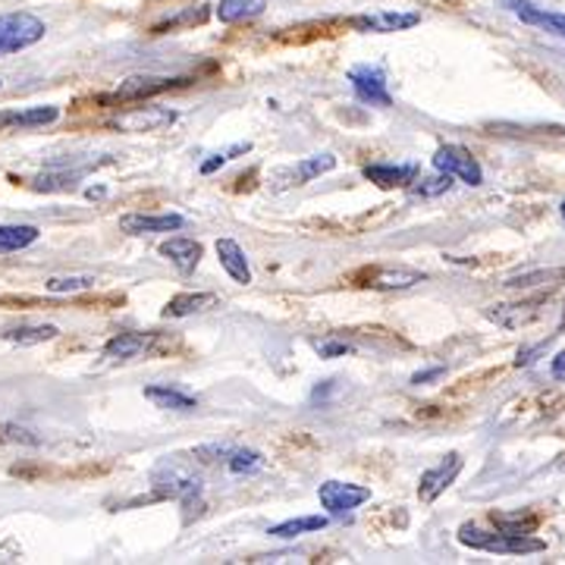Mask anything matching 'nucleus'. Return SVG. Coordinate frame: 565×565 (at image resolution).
<instances>
[{"mask_svg":"<svg viewBox=\"0 0 565 565\" xmlns=\"http://www.w3.org/2000/svg\"><path fill=\"white\" fill-rule=\"evenodd\" d=\"M459 543L481 550V553H503V556H528V553H543L546 543L531 534H509V531H484L478 525H462L459 528Z\"/></svg>","mask_w":565,"mask_h":565,"instance_id":"1","label":"nucleus"},{"mask_svg":"<svg viewBox=\"0 0 565 565\" xmlns=\"http://www.w3.org/2000/svg\"><path fill=\"white\" fill-rule=\"evenodd\" d=\"M48 26L35 16V13H3L0 16V57L20 53L38 45L45 38Z\"/></svg>","mask_w":565,"mask_h":565,"instance_id":"2","label":"nucleus"},{"mask_svg":"<svg viewBox=\"0 0 565 565\" xmlns=\"http://www.w3.org/2000/svg\"><path fill=\"white\" fill-rule=\"evenodd\" d=\"M428 280V274L402 267V264H371L352 274V282L361 289H377V292H396V289H409L418 282Z\"/></svg>","mask_w":565,"mask_h":565,"instance_id":"3","label":"nucleus"},{"mask_svg":"<svg viewBox=\"0 0 565 565\" xmlns=\"http://www.w3.org/2000/svg\"><path fill=\"white\" fill-rule=\"evenodd\" d=\"M195 79L189 76H129L120 82V88L113 95H104V104H132V101H148L155 95H164V92H173V88H182Z\"/></svg>","mask_w":565,"mask_h":565,"instance_id":"4","label":"nucleus"},{"mask_svg":"<svg viewBox=\"0 0 565 565\" xmlns=\"http://www.w3.org/2000/svg\"><path fill=\"white\" fill-rule=\"evenodd\" d=\"M155 500H195L202 493V478L192 474L189 468H182L180 462L167 459L155 468Z\"/></svg>","mask_w":565,"mask_h":565,"instance_id":"5","label":"nucleus"},{"mask_svg":"<svg viewBox=\"0 0 565 565\" xmlns=\"http://www.w3.org/2000/svg\"><path fill=\"white\" fill-rule=\"evenodd\" d=\"M317 500L330 518H346V515H352V509H359L361 503L371 500V490L361 484H349V481H324L317 488Z\"/></svg>","mask_w":565,"mask_h":565,"instance_id":"6","label":"nucleus"},{"mask_svg":"<svg viewBox=\"0 0 565 565\" xmlns=\"http://www.w3.org/2000/svg\"><path fill=\"white\" fill-rule=\"evenodd\" d=\"M434 167L440 173H449L456 180H462L465 185H481L484 182V170L478 164V157L471 155L465 145H440L434 155Z\"/></svg>","mask_w":565,"mask_h":565,"instance_id":"7","label":"nucleus"},{"mask_svg":"<svg viewBox=\"0 0 565 565\" xmlns=\"http://www.w3.org/2000/svg\"><path fill=\"white\" fill-rule=\"evenodd\" d=\"M418 23H421V13H406V10H374V13H361L349 20V26L364 35H389V32H402Z\"/></svg>","mask_w":565,"mask_h":565,"instance_id":"8","label":"nucleus"},{"mask_svg":"<svg viewBox=\"0 0 565 565\" xmlns=\"http://www.w3.org/2000/svg\"><path fill=\"white\" fill-rule=\"evenodd\" d=\"M177 123V110L167 107H127L123 113L113 117L110 127L120 132H155V129L173 127Z\"/></svg>","mask_w":565,"mask_h":565,"instance_id":"9","label":"nucleus"},{"mask_svg":"<svg viewBox=\"0 0 565 565\" xmlns=\"http://www.w3.org/2000/svg\"><path fill=\"white\" fill-rule=\"evenodd\" d=\"M349 82H352V92L361 104H371V107H389L393 95L386 88V73L381 67H352L349 70Z\"/></svg>","mask_w":565,"mask_h":565,"instance_id":"10","label":"nucleus"},{"mask_svg":"<svg viewBox=\"0 0 565 565\" xmlns=\"http://www.w3.org/2000/svg\"><path fill=\"white\" fill-rule=\"evenodd\" d=\"M462 465L465 462L459 453H449L443 462L434 465V468H428V471L421 474V481H418V496H421V503H434L443 490L453 488V481L459 478Z\"/></svg>","mask_w":565,"mask_h":565,"instance_id":"11","label":"nucleus"},{"mask_svg":"<svg viewBox=\"0 0 565 565\" xmlns=\"http://www.w3.org/2000/svg\"><path fill=\"white\" fill-rule=\"evenodd\" d=\"M490 321L503 330H518V327H528L531 321H538L543 314V299H528V302H506V305H490L488 311Z\"/></svg>","mask_w":565,"mask_h":565,"instance_id":"12","label":"nucleus"},{"mask_svg":"<svg viewBox=\"0 0 565 565\" xmlns=\"http://www.w3.org/2000/svg\"><path fill=\"white\" fill-rule=\"evenodd\" d=\"M500 3H503L506 10H513L525 26L546 28L550 35L565 38V13H550V10H543V7L531 3V0H500Z\"/></svg>","mask_w":565,"mask_h":565,"instance_id":"13","label":"nucleus"},{"mask_svg":"<svg viewBox=\"0 0 565 565\" xmlns=\"http://www.w3.org/2000/svg\"><path fill=\"white\" fill-rule=\"evenodd\" d=\"M361 177L381 189H406L418 180V164H368Z\"/></svg>","mask_w":565,"mask_h":565,"instance_id":"14","label":"nucleus"},{"mask_svg":"<svg viewBox=\"0 0 565 565\" xmlns=\"http://www.w3.org/2000/svg\"><path fill=\"white\" fill-rule=\"evenodd\" d=\"M157 342V334H135V330H123V334H117L113 339H107V346H104V359L110 361H127V359H135V356H145V352H152Z\"/></svg>","mask_w":565,"mask_h":565,"instance_id":"15","label":"nucleus"},{"mask_svg":"<svg viewBox=\"0 0 565 565\" xmlns=\"http://www.w3.org/2000/svg\"><path fill=\"white\" fill-rule=\"evenodd\" d=\"M180 214H123L120 230L129 236H148V232H173L182 230Z\"/></svg>","mask_w":565,"mask_h":565,"instance_id":"16","label":"nucleus"},{"mask_svg":"<svg viewBox=\"0 0 565 565\" xmlns=\"http://www.w3.org/2000/svg\"><path fill=\"white\" fill-rule=\"evenodd\" d=\"M157 252L167 257L177 271L192 274V271L199 267L202 255H205V245H202V242H195V239H185V236H173V239L160 242V249H157Z\"/></svg>","mask_w":565,"mask_h":565,"instance_id":"17","label":"nucleus"},{"mask_svg":"<svg viewBox=\"0 0 565 565\" xmlns=\"http://www.w3.org/2000/svg\"><path fill=\"white\" fill-rule=\"evenodd\" d=\"M57 120H60V107H53V104L26 107V110H0V132H7V129L51 127Z\"/></svg>","mask_w":565,"mask_h":565,"instance_id":"18","label":"nucleus"},{"mask_svg":"<svg viewBox=\"0 0 565 565\" xmlns=\"http://www.w3.org/2000/svg\"><path fill=\"white\" fill-rule=\"evenodd\" d=\"M334 167H336V157L334 155L305 157V160H299L296 167L282 170V173H280V189H289V185H305V182L317 180V177H324V173H330Z\"/></svg>","mask_w":565,"mask_h":565,"instance_id":"19","label":"nucleus"},{"mask_svg":"<svg viewBox=\"0 0 565 565\" xmlns=\"http://www.w3.org/2000/svg\"><path fill=\"white\" fill-rule=\"evenodd\" d=\"M217 257H220V267L230 274L232 280L249 286L252 282V267H249V257L242 252V245L236 239H217Z\"/></svg>","mask_w":565,"mask_h":565,"instance_id":"20","label":"nucleus"},{"mask_svg":"<svg viewBox=\"0 0 565 565\" xmlns=\"http://www.w3.org/2000/svg\"><path fill=\"white\" fill-rule=\"evenodd\" d=\"M490 525L496 531H509V534H534L540 528V515L531 509H515V513H490Z\"/></svg>","mask_w":565,"mask_h":565,"instance_id":"21","label":"nucleus"},{"mask_svg":"<svg viewBox=\"0 0 565 565\" xmlns=\"http://www.w3.org/2000/svg\"><path fill=\"white\" fill-rule=\"evenodd\" d=\"M267 0H220L217 3V20L227 23V26H236V23H252L264 13Z\"/></svg>","mask_w":565,"mask_h":565,"instance_id":"22","label":"nucleus"},{"mask_svg":"<svg viewBox=\"0 0 565 565\" xmlns=\"http://www.w3.org/2000/svg\"><path fill=\"white\" fill-rule=\"evenodd\" d=\"M145 399H152L157 409H170V411H195L199 409V399L182 393L177 386L170 384H157L145 389Z\"/></svg>","mask_w":565,"mask_h":565,"instance_id":"23","label":"nucleus"},{"mask_svg":"<svg viewBox=\"0 0 565 565\" xmlns=\"http://www.w3.org/2000/svg\"><path fill=\"white\" fill-rule=\"evenodd\" d=\"M220 299L214 292H180L167 302L164 317H189V314H199V311L214 309Z\"/></svg>","mask_w":565,"mask_h":565,"instance_id":"24","label":"nucleus"},{"mask_svg":"<svg viewBox=\"0 0 565 565\" xmlns=\"http://www.w3.org/2000/svg\"><path fill=\"white\" fill-rule=\"evenodd\" d=\"M57 327L53 324H20V327H3L0 339L16 342V346H38V342H51L57 339Z\"/></svg>","mask_w":565,"mask_h":565,"instance_id":"25","label":"nucleus"},{"mask_svg":"<svg viewBox=\"0 0 565 565\" xmlns=\"http://www.w3.org/2000/svg\"><path fill=\"white\" fill-rule=\"evenodd\" d=\"M38 236H41V230L32 224H3L0 227V255L23 252L32 242H38Z\"/></svg>","mask_w":565,"mask_h":565,"instance_id":"26","label":"nucleus"},{"mask_svg":"<svg viewBox=\"0 0 565 565\" xmlns=\"http://www.w3.org/2000/svg\"><path fill=\"white\" fill-rule=\"evenodd\" d=\"M327 525H330L327 515H305V518H289V521H282V525H274L267 534L280 540H292L302 538V534H311V531H324Z\"/></svg>","mask_w":565,"mask_h":565,"instance_id":"27","label":"nucleus"},{"mask_svg":"<svg viewBox=\"0 0 565 565\" xmlns=\"http://www.w3.org/2000/svg\"><path fill=\"white\" fill-rule=\"evenodd\" d=\"M565 280V267H546V271H525L506 277L503 286L506 289H534V286H560Z\"/></svg>","mask_w":565,"mask_h":565,"instance_id":"28","label":"nucleus"},{"mask_svg":"<svg viewBox=\"0 0 565 565\" xmlns=\"http://www.w3.org/2000/svg\"><path fill=\"white\" fill-rule=\"evenodd\" d=\"M207 20H211V10H207V3H202V7H185V10H182V13H177V16H170V20L157 23V26L152 28V35H167V32H177V28L205 26Z\"/></svg>","mask_w":565,"mask_h":565,"instance_id":"29","label":"nucleus"},{"mask_svg":"<svg viewBox=\"0 0 565 565\" xmlns=\"http://www.w3.org/2000/svg\"><path fill=\"white\" fill-rule=\"evenodd\" d=\"M227 468L232 474H255L264 468V456L255 453V449H232L227 456Z\"/></svg>","mask_w":565,"mask_h":565,"instance_id":"30","label":"nucleus"},{"mask_svg":"<svg viewBox=\"0 0 565 565\" xmlns=\"http://www.w3.org/2000/svg\"><path fill=\"white\" fill-rule=\"evenodd\" d=\"M95 286V277H51L48 280V292L53 296H76Z\"/></svg>","mask_w":565,"mask_h":565,"instance_id":"31","label":"nucleus"},{"mask_svg":"<svg viewBox=\"0 0 565 565\" xmlns=\"http://www.w3.org/2000/svg\"><path fill=\"white\" fill-rule=\"evenodd\" d=\"M79 173H48V177H38L32 182L35 192H67V189H76Z\"/></svg>","mask_w":565,"mask_h":565,"instance_id":"32","label":"nucleus"},{"mask_svg":"<svg viewBox=\"0 0 565 565\" xmlns=\"http://www.w3.org/2000/svg\"><path fill=\"white\" fill-rule=\"evenodd\" d=\"M314 352L321 356V359H342V356H352L356 352V346L352 342H346V339H314Z\"/></svg>","mask_w":565,"mask_h":565,"instance_id":"33","label":"nucleus"},{"mask_svg":"<svg viewBox=\"0 0 565 565\" xmlns=\"http://www.w3.org/2000/svg\"><path fill=\"white\" fill-rule=\"evenodd\" d=\"M449 185H453V177H449V173H440V170H437V177H428V180L414 185V195H421V199H431V195H440V192H446Z\"/></svg>","mask_w":565,"mask_h":565,"instance_id":"34","label":"nucleus"},{"mask_svg":"<svg viewBox=\"0 0 565 565\" xmlns=\"http://www.w3.org/2000/svg\"><path fill=\"white\" fill-rule=\"evenodd\" d=\"M7 443H26V446H35L38 437H32V431L20 428V424H7V421H0V446H7Z\"/></svg>","mask_w":565,"mask_h":565,"instance_id":"35","label":"nucleus"},{"mask_svg":"<svg viewBox=\"0 0 565 565\" xmlns=\"http://www.w3.org/2000/svg\"><path fill=\"white\" fill-rule=\"evenodd\" d=\"M249 152H252V145L245 142V145H232L230 152H224V155H211V160H205V164H202V173L207 177V173L220 170V167H224L227 160H232L236 155H249Z\"/></svg>","mask_w":565,"mask_h":565,"instance_id":"36","label":"nucleus"},{"mask_svg":"<svg viewBox=\"0 0 565 565\" xmlns=\"http://www.w3.org/2000/svg\"><path fill=\"white\" fill-rule=\"evenodd\" d=\"M230 453L232 446H227V443H224V446L214 443V446H199V449H195V459H199V462H217V459H227Z\"/></svg>","mask_w":565,"mask_h":565,"instance_id":"37","label":"nucleus"},{"mask_svg":"<svg viewBox=\"0 0 565 565\" xmlns=\"http://www.w3.org/2000/svg\"><path fill=\"white\" fill-rule=\"evenodd\" d=\"M446 371L443 368H428V371H418V374H411V384L421 386V384H431V381H440Z\"/></svg>","mask_w":565,"mask_h":565,"instance_id":"38","label":"nucleus"},{"mask_svg":"<svg viewBox=\"0 0 565 565\" xmlns=\"http://www.w3.org/2000/svg\"><path fill=\"white\" fill-rule=\"evenodd\" d=\"M550 371H553V377H556V381H565V349L556 356V359H553Z\"/></svg>","mask_w":565,"mask_h":565,"instance_id":"39","label":"nucleus"},{"mask_svg":"<svg viewBox=\"0 0 565 565\" xmlns=\"http://www.w3.org/2000/svg\"><path fill=\"white\" fill-rule=\"evenodd\" d=\"M85 195H88V199H101V195H104V189H88V192H85Z\"/></svg>","mask_w":565,"mask_h":565,"instance_id":"40","label":"nucleus"},{"mask_svg":"<svg viewBox=\"0 0 565 565\" xmlns=\"http://www.w3.org/2000/svg\"><path fill=\"white\" fill-rule=\"evenodd\" d=\"M560 211H563V220H565V202H563V207H560Z\"/></svg>","mask_w":565,"mask_h":565,"instance_id":"41","label":"nucleus"}]
</instances>
